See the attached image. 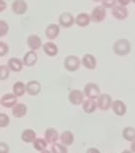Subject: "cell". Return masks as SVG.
<instances>
[{"mask_svg": "<svg viewBox=\"0 0 135 153\" xmlns=\"http://www.w3.org/2000/svg\"><path fill=\"white\" fill-rule=\"evenodd\" d=\"M112 108L113 112L115 113L117 116H124L126 113V105L124 104V102H122V100H115V101L112 102Z\"/></svg>", "mask_w": 135, "mask_h": 153, "instance_id": "12", "label": "cell"}, {"mask_svg": "<svg viewBox=\"0 0 135 153\" xmlns=\"http://www.w3.org/2000/svg\"><path fill=\"white\" fill-rule=\"evenodd\" d=\"M41 153H52V152H51V151H49V150H46V149H45V150L41 151Z\"/></svg>", "mask_w": 135, "mask_h": 153, "instance_id": "39", "label": "cell"}, {"mask_svg": "<svg viewBox=\"0 0 135 153\" xmlns=\"http://www.w3.org/2000/svg\"><path fill=\"white\" fill-rule=\"evenodd\" d=\"M10 147L5 142H0V153H9Z\"/></svg>", "mask_w": 135, "mask_h": 153, "instance_id": "34", "label": "cell"}, {"mask_svg": "<svg viewBox=\"0 0 135 153\" xmlns=\"http://www.w3.org/2000/svg\"><path fill=\"white\" fill-rule=\"evenodd\" d=\"M80 62L83 65V67L87 69V70H94L97 66L96 58L91 54H85Z\"/></svg>", "mask_w": 135, "mask_h": 153, "instance_id": "19", "label": "cell"}, {"mask_svg": "<svg viewBox=\"0 0 135 153\" xmlns=\"http://www.w3.org/2000/svg\"><path fill=\"white\" fill-rule=\"evenodd\" d=\"M41 47H42L44 53L48 55L49 57H55L59 52L58 46L54 42H52V41L45 42Z\"/></svg>", "mask_w": 135, "mask_h": 153, "instance_id": "18", "label": "cell"}, {"mask_svg": "<svg viewBox=\"0 0 135 153\" xmlns=\"http://www.w3.org/2000/svg\"><path fill=\"white\" fill-rule=\"evenodd\" d=\"M86 153H101L99 151V149H97L95 147H90L89 149H87Z\"/></svg>", "mask_w": 135, "mask_h": 153, "instance_id": "37", "label": "cell"}, {"mask_svg": "<svg viewBox=\"0 0 135 153\" xmlns=\"http://www.w3.org/2000/svg\"><path fill=\"white\" fill-rule=\"evenodd\" d=\"M81 106H82V110H83L84 112L87 113V114L94 113L96 108H97L96 101L94 99H90V98L83 100L82 103H81Z\"/></svg>", "mask_w": 135, "mask_h": 153, "instance_id": "23", "label": "cell"}, {"mask_svg": "<svg viewBox=\"0 0 135 153\" xmlns=\"http://www.w3.org/2000/svg\"><path fill=\"white\" fill-rule=\"evenodd\" d=\"M117 0H102V6L104 8H113L116 6Z\"/></svg>", "mask_w": 135, "mask_h": 153, "instance_id": "33", "label": "cell"}, {"mask_svg": "<svg viewBox=\"0 0 135 153\" xmlns=\"http://www.w3.org/2000/svg\"><path fill=\"white\" fill-rule=\"evenodd\" d=\"M84 95L87 96V98L90 99H96L101 94L99 85L95 82H88L84 86Z\"/></svg>", "mask_w": 135, "mask_h": 153, "instance_id": "3", "label": "cell"}, {"mask_svg": "<svg viewBox=\"0 0 135 153\" xmlns=\"http://www.w3.org/2000/svg\"><path fill=\"white\" fill-rule=\"evenodd\" d=\"M9 33V25L4 20H0V37L7 36Z\"/></svg>", "mask_w": 135, "mask_h": 153, "instance_id": "30", "label": "cell"}, {"mask_svg": "<svg viewBox=\"0 0 135 153\" xmlns=\"http://www.w3.org/2000/svg\"><path fill=\"white\" fill-rule=\"evenodd\" d=\"M27 112V107L24 103L17 102L15 105L12 107V115L15 118H22L26 116Z\"/></svg>", "mask_w": 135, "mask_h": 153, "instance_id": "16", "label": "cell"}, {"mask_svg": "<svg viewBox=\"0 0 135 153\" xmlns=\"http://www.w3.org/2000/svg\"><path fill=\"white\" fill-rule=\"evenodd\" d=\"M9 52V46L8 44L5 43L4 41H0V57H3L7 55Z\"/></svg>", "mask_w": 135, "mask_h": 153, "instance_id": "32", "label": "cell"}, {"mask_svg": "<svg viewBox=\"0 0 135 153\" xmlns=\"http://www.w3.org/2000/svg\"><path fill=\"white\" fill-rule=\"evenodd\" d=\"M106 18V9L103 6H96L90 15V19L94 23H101Z\"/></svg>", "mask_w": 135, "mask_h": 153, "instance_id": "6", "label": "cell"}, {"mask_svg": "<svg viewBox=\"0 0 135 153\" xmlns=\"http://www.w3.org/2000/svg\"><path fill=\"white\" fill-rule=\"evenodd\" d=\"M60 140L62 144L66 145V146H69V145H72L74 143V140H75V137L74 134L71 131H65L62 133L61 137H60Z\"/></svg>", "mask_w": 135, "mask_h": 153, "instance_id": "24", "label": "cell"}, {"mask_svg": "<svg viewBox=\"0 0 135 153\" xmlns=\"http://www.w3.org/2000/svg\"><path fill=\"white\" fill-rule=\"evenodd\" d=\"M11 9L16 15H24L27 10V4L24 0H15L12 3Z\"/></svg>", "mask_w": 135, "mask_h": 153, "instance_id": "10", "label": "cell"}, {"mask_svg": "<svg viewBox=\"0 0 135 153\" xmlns=\"http://www.w3.org/2000/svg\"><path fill=\"white\" fill-rule=\"evenodd\" d=\"M6 7H7V4H6V2L4 1V0H0V13L4 11V10L6 9Z\"/></svg>", "mask_w": 135, "mask_h": 153, "instance_id": "35", "label": "cell"}, {"mask_svg": "<svg viewBox=\"0 0 135 153\" xmlns=\"http://www.w3.org/2000/svg\"><path fill=\"white\" fill-rule=\"evenodd\" d=\"M122 153H132V152L129 151V150H124V151H122Z\"/></svg>", "mask_w": 135, "mask_h": 153, "instance_id": "40", "label": "cell"}, {"mask_svg": "<svg viewBox=\"0 0 135 153\" xmlns=\"http://www.w3.org/2000/svg\"><path fill=\"white\" fill-rule=\"evenodd\" d=\"M51 152L52 153H68V149L66 147V145L55 142L51 146Z\"/></svg>", "mask_w": 135, "mask_h": 153, "instance_id": "28", "label": "cell"}, {"mask_svg": "<svg viewBox=\"0 0 135 153\" xmlns=\"http://www.w3.org/2000/svg\"><path fill=\"white\" fill-rule=\"evenodd\" d=\"M13 93L17 97L23 96L26 93V85L23 82H17L13 85Z\"/></svg>", "mask_w": 135, "mask_h": 153, "instance_id": "25", "label": "cell"}, {"mask_svg": "<svg viewBox=\"0 0 135 153\" xmlns=\"http://www.w3.org/2000/svg\"><path fill=\"white\" fill-rule=\"evenodd\" d=\"M80 59L75 55H70V56L66 57L64 60V67L69 72H75L77 71L80 67Z\"/></svg>", "mask_w": 135, "mask_h": 153, "instance_id": "2", "label": "cell"}, {"mask_svg": "<svg viewBox=\"0 0 135 153\" xmlns=\"http://www.w3.org/2000/svg\"><path fill=\"white\" fill-rule=\"evenodd\" d=\"M23 64L24 66H27V67H32L36 64L37 62V54L35 53V51L33 50H30L27 51L25 54L23 59Z\"/></svg>", "mask_w": 135, "mask_h": 153, "instance_id": "15", "label": "cell"}, {"mask_svg": "<svg viewBox=\"0 0 135 153\" xmlns=\"http://www.w3.org/2000/svg\"><path fill=\"white\" fill-rule=\"evenodd\" d=\"M74 24H75V17L71 13L64 12L59 16V25L65 27V29L71 27Z\"/></svg>", "mask_w": 135, "mask_h": 153, "instance_id": "7", "label": "cell"}, {"mask_svg": "<svg viewBox=\"0 0 135 153\" xmlns=\"http://www.w3.org/2000/svg\"><path fill=\"white\" fill-rule=\"evenodd\" d=\"M112 15L114 18H116L117 20L122 21L127 18L128 11H127V9L125 8V6L116 5L112 8Z\"/></svg>", "mask_w": 135, "mask_h": 153, "instance_id": "8", "label": "cell"}, {"mask_svg": "<svg viewBox=\"0 0 135 153\" xmlns=\"http://www.w3.org/2000/svg\"><path fill=\"white\" fill-rule=\"evenodd\" d=\"M21 138L26 143H32L36 138V134L32 128H26L25 131H23L22 134H21Z\"/></svg>", "mask_w": 135, "mask_h": 153, "instance_id": "22", "label": "cell"}, {"mask_svg": "<svg viewBox=\"0 0 135 153\" xmlns=\"http://www.w3.org/2000/svg\"><path fill=\"white\" fill-rule=\"evenodd\" d=\"M27 46H29L30 50L36 51L42 46V40H41V38L38 36H36V34H30L27 39Z\"/></svg>", "mask_w": 135, "mask_h": 153, "instance_id": "9", "label": "cell"}, {"mask_svg": "<svg viewBox=\"0 0 135 153\" xmlns=\"http://www.w3.org/2000/svg\"><path fill=\"white\" fill-rule=\"evenodd\" d=\"M117 2L122 6H127L131 2V0H117Z\"/></svg>", "mask_w": 135, "mask_h": 153, "instance_id": "36", "label": "cell"}, {"mask_svg": "<svg viewBox=\"0 0 135 153\" xmlns=\"http://www.w3.org/2000/svg\"><path fill=\"white\" fill-rule=\"evenodd\" d=\"M10 124V118L5 113H0V128H6Z\"/></svg>", "mask_w": 135, "mask_h": 153, "instance_id": "31", "label": "cell"}, {"mask_svg": "<svg viewBox=\"0 0 135 153\" xmlns=\"http://www.w3.org/2000/svg\"><path fill=\"white\" fill-rule=\"evenodd\" d=\"M131 1H132L133 3H135V0H131Z\"/></svg>", "mask_w": 135, "mask_h": 153, "instance_id": "42", "label": "cell"}, {"mask_svg": "<svg viewBox=\"0 0 135 153\" xmlns=\"http://www.w3.org/2000/svg\"><path fill=\"white\" fill-rule=\"evenodd\" d=\"M41 91V85L37 81H30L26 85V92L29 93L30 95L35 96L39 94Z\"/></svg>", "mask_w": 135, "mask_h": 153, "instance_id": "13", "label": "cell"}, {"mask_svg": "<svg viewBox=\"0 0 135 153\" xmlns=\"http://www.w3.org/2000/svg\"><path fill=\"white\" fill-rule=\"evenodd\" d=\"M122 137L127 141H132L135 140V128L132 127H126L122 131Z\"/></svg>", "mask_w": 135, "mask_h": 153, "instance_id": "26", "label": "cell"}, {"mask_svg": "<svg viewBox=\"0 0 135 153\" xmlns=\"http://www.w3.org/2000/svg\"><path fill=\"white\" fill-rule=\"evenodd\" d=\"M130 151L132 153H135V140L131 141V146H130Z\"/></svg>", "mask_w": 135, "mask_h": 153, "instance_id": "38", "label": "cell"}, {"mask_svg": "<svg viewBox=\"0 0 135 153\" xmlns=\"http://www.w3.org/2000/svg\"><path fill=\"white\" fill-rule=\"evenodd\" d=\"M44 140H46L47 143L53 144L55 142H57L59 138V134L56 128H48L44 133Z\"/></svg>", "mask_w": 135, "mask_h": 153, "instance_id": "20", "label": "cell"}, {"mask_svg": "<svg viewBox=\"0 0 135 153\" xmlns=\"http://www.w3.org/2000/svg\"><path fill=\"white\" fill-rule=\"evenodd\" d=\"M113 50L117 56H125L131 50V43L127 39H117L113 45Z\"/></svg>", "mask_w": 135, "mask_h": 153, "instance_id": "1", "label": "cell"}, {"mask_svg": "<svg viewBox=\"0 0 135 153\" xmlns=\"http://www.w3.org/2000/svg\"><path fill=\"white\" fill-rule=\"evenodd\" d=\"M59 33H60V26L56 25V24H51L45 29V36L50 40H53L58 37Z\"/></svg>", "mask_w": 135, "mask_h": 153, "instance_id": "17", "label": "cell"}, {"mask_svg": "<svg viewBox=\"0 0 135 153\" xmlns=\"http://www.w3.org/2000/svg\"><path fill=\"white\" fill-rule=\"evenodd\" d=\"M10 71L8 66L6 65H0V81H5L9 78Z\"/></svg>", "mask_w": 135, "mask_h": 153, "instance_id": "29", "label": "cell"}, {"mask_svg": "<svg viewBox=\"0 0 135 153\" xmlns=\"http://www.w3.org/2000/svg\"><path fill=\"white\" fill-rule=\"evenodd\" d=\"M93 1H95V2H99V1H102V0H93Z\"/></svg>", "mask_w": 135, "mask_h": 153, "instance_id": "41", "label": "cell"}, {"mask_svg": "<svg viewBox=\"0 0 135 153\" xmlns=\"http://www.w3.org/2000/svg\"><path fill=\"white\" fill-rule=\"evenodd\" d=\"M7 66H8L10 71L15 72V73H19V72L22 71V69L24 67V64H23V61L21 60L20 58L12 57L8 60Z\"/></svg>", "mask_w": 135, "mask_h": 153, "instance_id": "14", "label": "cell"}, {"mask_svg": "<svg viewBox=\"0 0 135 153\" xmlns=\"http://www.w3.org/2000/svg\"><path fill=\"white\" fill-rule=\"evenodd\" d=\"M112 102H113L112 97H111L109 94H107V93H104V94H100L98 96L97 101H96V105L100 110L107 111L111 108Z\"/></svg>", "mask_w": 135, "mask_h": 153, "instance_id": "4", "label": "cell"}, {"mask_svg": "<svg viewBox=\"0 0 135 153\" xmlns=\"http://www.w3.org/2000/svg\"><path fill=\"white\" fill-rule=\"evenodd\" d=\"M83 97L84 93L79 89H72L69 93V101L71 102V104L75 106L81 105L82 101H83Z\"/></svg>", "mask_w": 135, "mask_h": 153, "instance_id": "5", "label": "cell"}, {"mask_svg": "<svg viewBox=\"0 0 135 153\" xmlns=\"http://www.w3.org/2000/svg\"><path fill=\"white\" fill-rule=\"evenodd\" d=\"M90 22H91V19H90V15H88L87 13H79L75 19V23L80 27H87Z\"/></svg>", "mask_w": 135, "mask_h": 153, "instance_id": "21", "label": "cell"}, {"mask_svg": "<svg viewBox=\"0 0 135 153\" xmlns=\"http://www.w3.org/2000/svg\"><path fill=\"white\" fill-rule=\"evenodd\" d=\"M18 102L17 100V96L14 93H7L2 96V98L0 99V104L5 107V108H12L15 104Z\"/></svg>", "mask_w": 135, "mask_h": 153, "instance_id": "11", "label": "cell"}, {"mask_svg": "<svg viewBox=\"0 0 135 153\" xmlns=\"http://www.w3.org/2000/svg\"><path fill=\"white\" fill-rule=\"evenodd\" d=\"M33 147L37 151H43L47 147V142L44 138H35V140L33 142Z\"/></svg>", "mask_w": 135, "mask_h": 153, "instance_id": "27", "label": "cell"}]
</instances>
